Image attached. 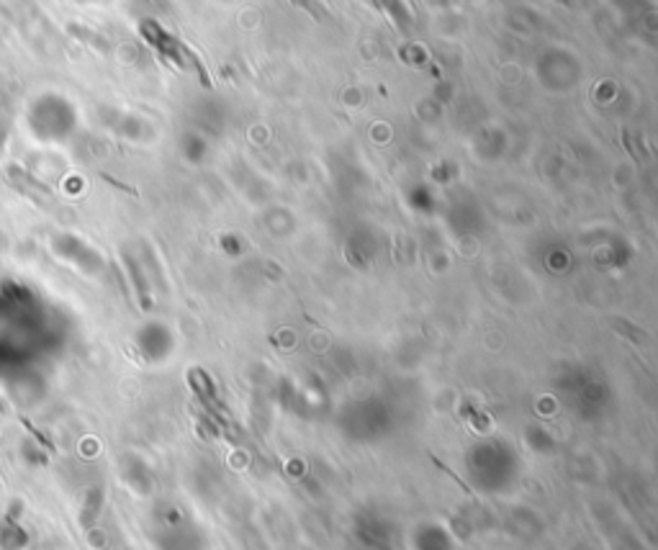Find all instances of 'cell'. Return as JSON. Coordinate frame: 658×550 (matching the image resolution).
<instances>
[{
  "label": "cell",
  "mask_w": 658,
  "mask_h": 550,
  "mask_svg": "<svg viewBox=\"0 0 658 550\" xmlns=\"http://www.w3.org/2000/svg\"><path fill=\"white\" fill-rule=\"evenodd\" d=\"M291 3L301 5L304 11H309L314 18H322V8H319V3H314V0H291Z\"/></svg>",
  "instance_id": "6da1fadb"
}]
</instances>
